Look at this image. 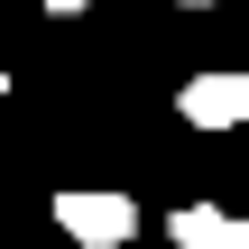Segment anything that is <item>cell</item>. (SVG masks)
Returning <instances> with one entry per match:
<instances>
[{
	"instance_id": "obj_2",
	"label": "cell",
	"mask_w": 249,
	"mask_h": 249,
	"mask_svg": "<svg viewBox=\"0 0 249 249\" xmlns=\"http://www.w3.org/2000/svg\"><path fill=\"white\" fill-rule=\"evenodd\" d=\"M176 111H185V129H240L249 120V74H194L176 92Z\"/></svg>"
},
{
	"instance_id": "obj_5",
	"label": "cell",
	"mask_w": 249,
	"mask_h": 249,
	"mask_svg": "<svg viewBox=\"0 0 249 249\" xmlns=\"http://www.w3.org/2000/svg\"><path fill=\"white\" fill-rule=\"evenodd\" d=\"M185 9H213V0H185Z\"/></svg>"
},
{
	"instance_id": "obj_1",
	"label": "cell",
	"mask_w": 249,
	"mask_h": 249,
	"mask_svg": "<svg viewBox=\"0 0 249 249\" xmlns=\"http://www.w3.org/2000/svg\"><path fill=\"white\" fill-rule=\"evenodd\" d=\"M55 231L83 240V249H129L139 240V203H129L120 185H111V194H102V185H74V194H55Z\"/></svg>"
},
{
	"instance_id": "obj_4",
	"label": "cell",
	"mask_w": 249,
	"mask_h": 249,
	"mask_svg": "<svg viewBox=\"0 0 249 249\" xmlns=\"http://www.w3.org/2000/svg\"><path fill=\"white\" fill-rule=\"evenodd\" d=\"M46 9H55V18H83V9H92V0H46Z\"/></svg>"
},
{
	"instance_id": "obj_3",
	"label": "cell",
	"mask_w": 249,
	"mask_h": 249,
	"mask_svg": "<svg viewBox=\"0 0 249 249\" xmlns=\"http://www.w3.org/2000/svg\"><path fill=\"white\" fill-rule=\"evenodd\" d=\"M166 240H176V249H249V222L222 213V203H176Z\"/></svg>"
}]
</instances>
